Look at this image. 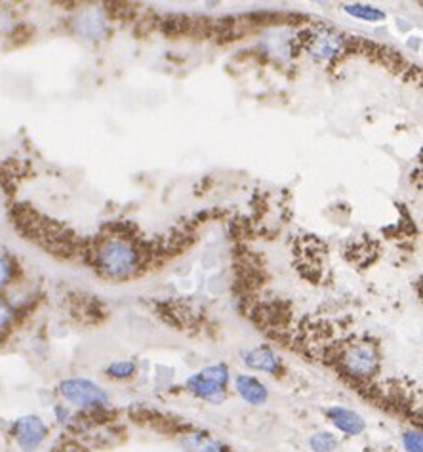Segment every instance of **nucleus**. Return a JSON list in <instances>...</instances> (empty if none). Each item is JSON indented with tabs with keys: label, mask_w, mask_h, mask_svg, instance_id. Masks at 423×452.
I'll use <instances>...</instances> for the list:
<instances>
[{
	"label": "nucleus",
	"mask_w": 423,
	"mask_h": 452,
	"mask_svg": "<svg viewBox=\"0 0 423 452\" xmlns=\"http://www.w3.org/2000/svg\"><path fill=\"white\" fill-rule=\"evenodd\" d=\"M78 31L86 36H97L103 31V20L97 12H88L78 23Z\"/></svg>",
	"instance_id": "nucleus-11"
},
{
	"label": "nucleus",
	"mask_w": 423,
	"mask_h": 452,
	"mask_svg": "<svg viewBox=\"0 0 423 452\" xmlns=\"http://www.w3.org/2000/svg\"><path fill=\"white\" fill-rule=\"evenodd\" d=\"M309 443H311L313 452H334L338 446V439L334 437L332 433L320 432L315 433Z\"/></svg>",
	"instance_id": "nucleus-12"
},
{
	"label": "nucleus",
	"mask_w": 423,
	"mask_h": 452,
	"mask_svg": "<svg viewBox=\"0 0 423 452\" xmlns=\"http://www.w3.org/2000/svg\"><path fill=\"white\" fill-rule=\"evenodd\" d=\"M194 449L199 452H222V446L215 441L208 437H196L194 439Z\"/></svg>",
	"instance_id": "nucleus-16"
},
{
	"label": "nucleus",
	"mask_w": 423,
	"mask_h": 452,
	"mask_svg": "<svg viewBox=\"0 0 423 452\" xmlns=\"http://www.w3.org/2000/svg\"><path fill=\"white\" fill-rule=\"evenodd\" d=\"M328 418L332 420V424L345 432L347 435H359L364 430V420H362L357 412L343 409V407H332L328 411Z\"/></svg>",
	"instance_id": "nucleus-6"
},
{
	"label": "nucleus",
	"mask_w": 423,
	"mask_h": 452,
	"mask_svg": "<svg viewBox=\"0 0 423 452\" xmlns=\"http://www.w3.org/2000/svg\"><path fill=\"white\" fill-rule=\"evenodd\" d=\"M139 262L141 254L138 248L130 241L118 236L105 239L96 250L97 269L111 278L130 277L139 267Z\"/></svg>",
	"instance_id": "nucleus-1"
},
{
	"label": "nucleus",
	"mask_w": 423,
	"mask_h": 452,
	"mask_svg": "<svg viewBox=\"0 0 423 452\" xmlns=\"http://www.w3.org/2000/svg\"><path fill=\"white\" fill-rule=\"evenodd\" d=\"M14 435L23 451H35L46 439V425L38 416H23L15 422Z\"/></svg>",
	"instance_id": "nucleus-5"
},
{
	"label": "nucleus",
	"mask_w": 423,
	"mask_h": 452,
	"mask_svg": "<svg viewBox=\"0 0 423 452\" xmlns=\"http://www.w3.org/2000/svg\"><path fill=\"white\" fill-rule=\"evenodd\" d=\"M136 372V365L132 361H120V362H113L111 367L107 369V374L113 376V378H128Z\"/></svg>",
	"instance_id": "nucleus-13"
},
{
	"label": "nucleus",
	"mask_w": 423,
	"mask_h": 452,
	"mask_svg": "<svg viewBox=\"0 0 423 452\" xmlns=\"http://www.w3.org/2000/svg\"><path fill=\"white\" fill-rule=\"evenodd\" d=\"M378 362H380V357H378V351L370 341L353 344L341 355V367L347 374L354 376V378L372 376L378 370Z\"/></svg>",
	"instance_id": "nucleus-3"
},
{
	"label": "nucleus",
	"mask_w": 423,
	"mask_h": 452,
	"mask_svg": "<svg viewBox=\"0 0 423 452\" xmlns=\"http://www.w3.org/2000/svg\"><path fill=\"white\" fill-rule=\"evenodd\" d=\"M236 391L243 397L246 403L250 404H264L267 401V390L264 383H259L254 376H238L236 378Z\"/></svg>",
	"instance_id": "nucleus-7"
},
{
	"label": "nucleus",
	"mask_w": 423,
	"mask_h": 452,
	"mask_svg": "<svg viewBox=\"0 0 423 452\" xmlns=\"http://www.w3.org/2000/svg\"><path fill=\"white\" fill-rule=\"evenodd\" d=\"M59 452H83V451H80V449H78V446H75V445H67V446H63V449Z\"/></svg>",
	"instance_id": "nucleus-18"
},
{
	"label": "nucleus",
	"mask_w": 423,
	"mask_h": 452,
	"mask_svg": "<svg viewBox=\"0 0 423 452\" xmlns=\"http://www.w3.org/2000/svg\"><path fill=\"white\" fill-rule=\"evenodd\" d=\"M244 362L252 369L264 370V372H269V374H277V370L280 369V362L275 357V353L267 348H257L248 351L246 357H244Z\"/></svg>",
	"instance_id": "nucleus-9"
},
{
	"label": "nucleus",
	"mask_w": 423,
	"mask_h": 452,
	"mask_svg": "<svg viewBox=\"0 0 423 452\" xmlns=\"http://www.w3.org/2000/svg\"><path fill=\"white\" fill-rule=\"evenodd\" d=\"M14 275V264L6 252H0V288L6 286Z\"/></svg>",
	"instance_id": "nucleus-14"
},
{
	"label": "nucleus",
	"mask_w": 423,
	"mask_h": 452,
	"mask_svg": "<svg viewBox=\"0 0 423 452\" xmlns=\"http://www.w3.org/2000/svg\"><path fill=\"white\" fill-rule=\"evenodd\" d=\"M59 393L78 407H103L107 403V393L97 383L86 380V378L65 380L59 386Z\"/></svg>",
	"instance_id": "nucleus-4"
},
{
	"label": "nucleus",
	"mask_w": 423,
	"mask_h": 452,
	"mask_svg": "<svg viewBox=\"0 0 423 452\" xmlns=\"http://www.w3.org/2000/svg\"><path fill=\"white\" fill-rule=\"evenodd\" d=\"M404 446L408 452H422L423 437L420 432L404 433Z\"/></svg>",
	"instance_id": "nucleus-15"
},
{
	"label": "nucleus",
	"mask_w": 423,
	"mask_h": 452,
	"mask_svg": "<svg viewBox=\"0 0 423 452\" xmlns=\"http://www.w3.org/2000/svg\"><path fill=\"white\" fill-rule=\"evenodd\" d=\"M341 48V38L338 35H332V33H320L317 35V38L313 41L311 48V56L315 59H320V62H327L330 57H334Z\"/></svg>",
	"instance_id": "nucleus-8"
},
{
	"label": "nucleus",
	"mask_w": 423,
	"mask_h": 452,
	"mask_svg": "<svg viewBox=\"0 0 423 452\" xmlns=\"http://www.w3.org/2000/svg\"><path fill=\"white\" fill-rule=\"evenodd\" d=\"M12 307L8 306L4 299L0 298V330L6 328L10 323H12Z\"/></svg>",
	"instance_id": "nucleus-17"
},
{
	"label": "nucleus",
	"mask_w": 423,
	"mask_h": 452,
	"mask_svg": "<svg viewBox=\"0 0 423 452\" xmlns=\"http://www.w3.org/2000/svg\"><path fill=\"white\" fill-rule=\"evenodd\" d=\"M229 380V372L223 365L206 367L201 372H196L187 380V388L194 395L201 399H208L214 403H220L225 397V386Z\"/></svg>",
	"instance_id": "nucleus-2"
},
{
	"label": "nucleus",
	"mask_w": 423,
	"mask_h": 452,
	"mask_svg": "<svg viewBox=\"0 0 423 452\" xmlns=\"http://www.w3.org/2000/svg\"><path fill=\"white\" fill-rule=\"evenodd\" d=\"M345 12L364 21H382L385 17V12L374 6H366V4H347Z\"/></svg>",
	"instance_id": "nucleus-10"
}]
</instances>
